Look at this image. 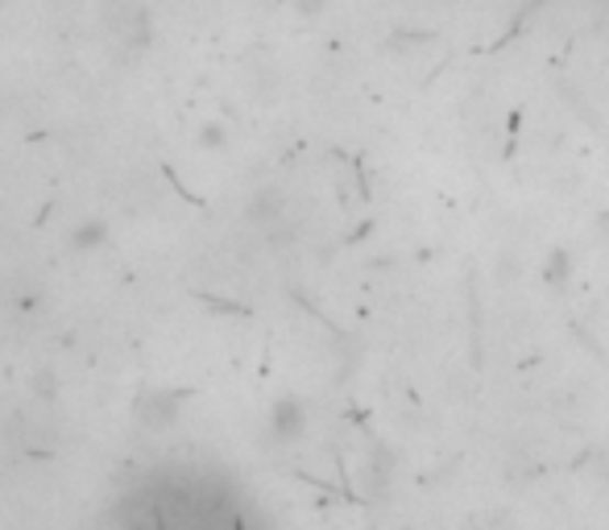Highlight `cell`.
<instances>
[{"instance_id": "cell-5", "label": "cell", "mask_w": 609, "mask_h": 530, "mask_svg": "<svg viewBox=\"0 0 609 530\" xmlns=\"http://www.w3.org/2000/svg\"><path fill=\"white\" fill-rule=\"evenodd\" d=\"M283 212V195L278 191H262V195H253V203H250V220H262V224H269L274 216Z\"/></svg>"}, {"instance_id": "cell-4", "label": "cell", "mask_w": 609, "mask_h": 530, "mask_svg": "<svg viewBox=\"0 0 609 530\" xmlns=\"http://www.w3.org/2000/svg\"><path fill=\"white\" fill-rule=\"evenodd\" d=\"M108 241V229H104V220H84L79 229L71 232V245L75 249H100Z\"/></svg>"}, {"instance_id": "cell-1", "label": "cell", "mask_w": 609, "mask_h": 530, "mask_svg": "<svg viewBox=\"0 0 609 530\" xmlns=\"http://www.w3.org/2000/svg\"><path fill=\"white\" fill-rule=\"evenodd\" d=\"M100 25L125 54L150 46V13H145L142 0H104L100 4Z\"/></svg>"}, {"instance_id": "cell-2", "label": "cell", "mask_w": 609, "mask_h": 530, "mask_svg": "<svg viewBox=\"0 0 609 530\" xmlns=\"http://www.w3.org/2000/svg\"><path fill=\"white\" fill-rule=\"evenodd\" d=\"M182 402H187L182 389H150L142 402H137V419H142L150 431H166V427L179 423Z\"/></svg>"}, {"instance_id": "cell-6", "label": "cell", "mask_w": 609, "mask_h": 530, "mask_svg": "<svg viewBox=\"0 0 609 530\" xmlns=\"http://www.w3.org/2000/svg\"><path fill=\"white\" fill-rule=\"evenodd\" d=\"M199 142H203V145H224V129H220V124H208Z\"/></svg>"}, {"instance_id": "cell-3", "label": "cell", "mask_w": 609, "mask_h": 530, "mask_svg": "<svg viewBox=\"0 0 609 530\" xmlns=\"http://www.w3.org/2000/svg\"><path fill=\"white\" fill-rule=\"evenodd\" d=\"M266 427L278 443H295L307 431V407L295 398V394H283V398L269 402Z\"/></svg>"}]
</instances>
